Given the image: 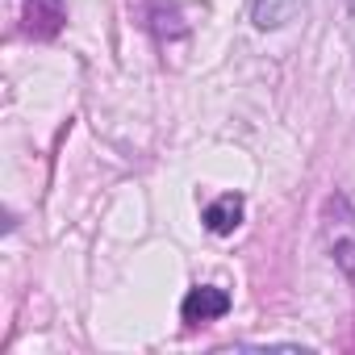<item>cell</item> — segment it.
<instances>
[{
  "label": "cell",
  "instance_id": "obj_1",
  "mask_svg": "<svg viewBox=\"0 0 355 355\" xmlns=\"http://www.w3.org/2000/svg\"><path fill=\"white\" fill-rule=\"evenodd\" d=\"M322 234H326L330 259H334V263H338V272L355 284V205H351V201H343V197L326 201Z\"/></svg>",
  "mask_w": 355,
  "mask_h": 355
},
{
  "label": "cell",
  "instance_id": "obj_2",
  "mask_svg": "<svg viewBox=\"0 0 355 355\" xmlns=\"http://www.w3.org/2000/svg\"><path fill=\"white\" fill-rule=\"evenodd\" d=\"M180 313H184V322H189V326L214 322V318L230 313V293H226V288H218V284H197V288H189V297H184Z\"/></svg>",
  "mask_w": 355,
  "mask_h": 355
},
{
  "label": "cell",
  "instance_id": "obj_3",
  "mask_svg": "<svg viewBox=\"0 0 355 355\" xmlns=\"http://www.w3.org/2000/svg\"><path fill=\"white\" fill-rule=\"evenodd\" d=\"M63 21H67L63 0H26V9H21V30L30 38H55Z\"/></svg>",
  "mask_w": 355,
  "mask_h": 355
},
{
  "label": "cell",
  "instance_id": "obj_4",
  "mask_svg": "<svg viewBox=\"0 0 355 355\" xmlns=\"http://www.w3.org/2000/svg\"><path fill=\"white\" fill-rule=\"evenodd\" d=\"M243 197L239 193H226V197H218L214 205H205V230L209 234H234L239 230V222H243Z\"/></svg>",
  "mask_w": 355,
  "mask_h": 355
},
{
  "label": "cell",
  "instance_id": "obj_5",
  "mask_svg": "<svg viewBox=\"0 0 355 355\" xmlns=\"http://www.w3.org/2000/svg\"><path fill=\"white\" fill-rule=\"evenodd\" d=\"M301 9H305V0H255V5H251V21H255V30H280Z\"/></svg>",
  "mask_w": 355,
  "mask_h": 355
},
{
  "label": "cell",
  "instance_id": "obj_6",
  "mask_svg": "<svg viewBox=\"0 0 355 355\" xmlns=\"http://www.w3.org/2000/svg\"><path fill=\"white\" fill-rule=\"evenodd\" d=\"M146 17H150V30H155V38H159V42L180 38V34L189 30V26H184V17H180V9H175L171 0H150Z\"/></svg>",
  "mask_w": 355,
  "mask_h": 355
}]
</instances>
